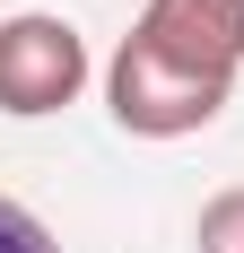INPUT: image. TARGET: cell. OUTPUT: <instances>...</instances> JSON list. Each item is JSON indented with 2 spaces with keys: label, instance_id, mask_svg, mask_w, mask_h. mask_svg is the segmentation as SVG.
Here are the masks:
<instances>
[{
  "label": "cell",
  "instance_id": "6da1fadb",
  "mask_svg": "<svg viewBox=\"0 0 244 253\" xmlns=\"http://www.w3.org/2000/svg\"><path fill=\"white\" fill-rule=\"evenodd\" d=\"M87 87V44H79L70 18H44V9H26V18H0V114H61V105Z\"/></svg>",
  "mask_w": 244,
  "mask_h": 253
},
{
  "label": "cell",
  "instance_id": "7a4b0ae2",
  "mask_svg": "<svg viewBox=\"0 0 244 253\" xmlns=\"http://www.w3.org/2000/svg\"><path fill=\"white\" fill-rule=\"evenodd\" d=\"M192 245H201V253H244V183H236V192H218V201L201 210Z\"/></svg>",
  "mask_w": 244,
  "mask_h": 253
},
{
  "label": "cell",
  "instance_id": "3957f363",
  "mask_svg": "<svg viewBox=\"0 0 244 253\" xmlns=\"http://www.w3.org/2000/svg\"><path fill=\"white\" fill-rule=\"evenodd\" d=\"M0 253H61V236H52L26 201H9V192H0Z\"/></svg>",
  "mask_w": 244,
  "mask_h": 253
},
{
  "label": "cell",
  "instance_id": "277c9868",
  "mask_svg": "<svg viewBox=\"0 0 244 253\" xmlns=\"http://www.w3.org/2000/svg\"><path fill=\"white\" fill-rule=\"evenodd\" d=\"M236 9H244V0H236Z\"/></svg>",
  "mask_w": 244,
  "mask_h": 253
}]
</instances>
